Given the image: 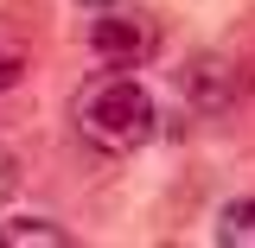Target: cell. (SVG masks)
Instances as JSON below:
<instances>
[{"mask_svg": "<svg viewBox=\"0 0 255 248\" xmlns=\"http://www.w3.org/2000/svg\"><path fill=\"white\" fill-rule=\"evenodd\" d=\"M70 121L96 153H140L159 127V108L134 77H96V83H83Z\"/></svg>", "mask_w": 255, "mask_h": 248, "instance_id": "cell-1", "label": "cell"}, {"mask_svg": "<svg viewBox=\"0 0 255 248\" xmlns=\"http://www.w3.org/2000/svg\"><path fill=\"white\" fill-rule=\"evenodd\" d=\"M13 191H19V153H13V147L0 140V204H6Z\"/></svg>", "mask_w": 255, "mask_h": 248, "instance_id": "cell-7", "label": "cell"}, {"mask_svg": "<svg viewBox=\"0 0 255 248\" xmlns=\"http://www.w3.org/2000/svg\"><path fill=\"white\" fill-rule=\"evenodd\" d=\"M0 248H70V229L51 217H13L0 223Z\"/></svg>", "mask_w": 255, "mask_h": 248, "instance_id": "cell-4", "label": "cell"}, {"mask_svg": "<svg viewBox=\"0 0 255 248\" xmlns=\"http://www.w3.org/2000/svg\"><path fill=\"white\" fill-rule=\"evenodd\" d=\"M90 51L109 70H140V64L159 51V26L147 13H134V6H109L102 0V13L90 19Z\"/></svg>", "mask_w": 255, "mask_h": 248, "instance_id": "cell-2", "label": "cell"}, {"mask_svg": "<svg viewBox=\"0 0 255 248\" xmlns=\"http://www.w3.org/2000/svg\"><path fill=\"white\" fill-rule=\"evenodd\" d=\"M217 242L223 248H255V197H236L217 210Z\"/></svg>", "mask_w": 255, "mask_h": 248, "instance_id": "cell-5", "label": "cell"}, {"mask_svg": "<svg viewBox=\"0 0 255 248\" xmlns=\"http://www.w3.org/2000/svg\"><path fill=\"white\" fill-rule=\"evenodd\" d=\"M96 6H102V0H96Z\"/></svg>", "mask_w": 255, "mask_h": 248, "instance_id": "cell-9", "label": "cell"}, {"mask_svg": "<svg viewBox=\"0 0 255 248\" xmlns=\"http://www.w3.org/2000/svg\"><path fill=\"white\" fill-rule=\"evenodd\" d=\"M236 77H243V95H255V45L236 58Z\"/></svg>", "mask_w": 255, "mask_h": 248, "instance_id": "cell-8", "label": "cell"}, {"mask_svg": "<svg viewBox=\"0 0 255 248\" xmlns=\"http://www.w3.org/2000/svg\"><path fill=\"white\" fill-rule=\"evenodd\" d=\"M185 102L198 115H230L236 102H243V77H236V64L230 58H198L185 70Z\"/></svg>", "mask_w": 255, "mask_h": 248, "instance_id": "cell-3", "label": "cell"}, {"mask_svg": "<svg viewBox=\"0 0 255 248\" xmlns=\"http://www.w3.org/2000/svg\"><path fill=\"white\" fill-rule=\"evenodd\" d=\"M26 70H32V45H26V32L13 26V19H0V89H13Z\"/></svg>", "mask_w": 255, "mask_h": 248, "instance_id": "cell-6", "label": "cell"}]
</instances>
